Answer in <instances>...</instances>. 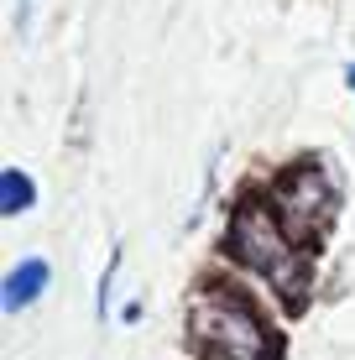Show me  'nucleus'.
Wrapping results in <instances>:
<instances>
[{
	"instance_id": "f257e3e1",
	"label": "nucleus",
	"mask_w": 355,
	"mask_h": 360,
	"mask_svg": "<svg viewBox=\"0 0 355 360\" xmlns=\"http://www.w3.org/2000/svg\"><path fill=\"white\" fill-rule=\"evenodd\" d=\"M188 329H193V345L214 360H266L272 355V334H266L262 314L235 288H209L193 297Z\"/></svg>"
},
{
	"instance_id": "f03ea898",
	"label": "nucleus",
	"mask_w": 355,
	"mask_h": 360,
	"mask_svg": "<svg viewBox=\"0 0 355 360\" xmlns=\"http://www.w3.org/2000/svg\"><path fill=\"white\" fill-rule=\"evenodd\" d=\"M230 245H235V256L251 271L272 277L283 292H292L303 282V256H298V245H292V235L277 219L272 204H240L235 225H230Z\"/></svg>"
},
{
	"instance_id": "7ed1b4c3",
	"label": "nucleus",
	"mask_w": 355,
	"mask_h": 360,
	"mask_svg": "<svg viewBox=\"0 0 355 360\" xmlns=\"http://www.w3.org/2000/svg\"><path fill=\"white\" fill-rule=\"evenodd\" d=\"M335 209V183L319 162H303L298 172H288L283 193H277V219L288 225V235H314Z\"/></svg>"
},
{
	"instance_id": "20e7f679",
	"label": "nucleus",
	"mask_w": 355,
	"mask_h": 360,
	"mask_svg": "<svg viewBox=\"0 0 355 360\" xmlns=\"http://www.w3.org/2000/svg\"><path fill=\"white\" fill-rule=\"evenodd\" d=\"M47 282H53V266L42 262V256H27V262H16L6 271V288H0V308L6 314H21L27 303H37V297L47 292Z\"/></svg>"
},
{
	"instance_id": "39448f33",
	"label": "nucleus",
	"mask_w": 355,
	"mask_h": 360,
	"mask_svg": "<svg viewBox=\"0 0 355 360\" xmlns=\"http://www.w3.org/2000/svg\"><path fill=\"white\" fill-rule=\"evenodd\" d=\"M32 204V178L21 167H6V178H0V214H21V209Z\"/></svg>"
},
{
	"instance_id": "423d86ee",
	"label": "nucleus",
	"mask_w": 355,
	"mask_h": 360,
	"mask_svg": "<svg viewBox=\"0 0 355 360\" xmlns=\"http://www.w3.org/2000/svg\"><path fill=\"white\" fill-rule=\"evenodd\" d=\"M115 271H120V245L110 251V262H105V277H100V297H94V308H100V314L110 308V288H115Z\"/></svg>"
},
{
	"instance_id": "0eeeda50",
	"label": "nucleus",
	"mask_w": 355,
	"mask_h": 360,
	"mask_svg": "<svg viewBox=\"0 0 355 360\" xmlns=\"http://www.w3.org/2000/svg\"><path fill=\"white\" fill-rule=\"evenodd\" d=\"M32 6H37V0H16V21H21V32L32 27Z\"/></svg>"
},
{
	"instance_id": "6e6552de",
	"label": "nucleus",
	"mask_w": 355,
	"mask_h": 360,
	"mask_svg": "<svg viewBox=\"0 0 355 360\" xmlns=\"http://www.w3.org/2000/svg\"><path fill=\"white\" fill-rule=\"evenodd\" d=\"M350 84H355V63H350Z\"/></svg>"
}]
</instances>
